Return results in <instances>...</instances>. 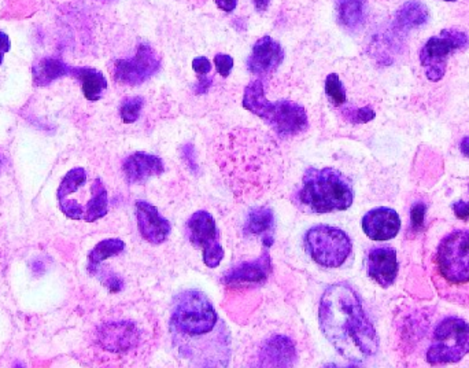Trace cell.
<instances>
[{
	"label": "cell",
	"instance_id": "obj_1",
	"mask_svg": "<svg viewBox=\"0 0 469 368\" xmlns=\"http://www.w3.org/2000/svg\"><path fill=\"white\" fill-rule=\"evenodd\" d=\"M172 346L177 357L194 367H227L231 334L214 305L198 290L180 293L169 319Z\"/></svg>",
	"mask_w": 469,
	"mask_h": 368
},
{
	"label": "cell",
	"instance_id": "obj_2",
	"mask_svg": "<svg viewBox=\"0 0 469 368\" xmlns=\"http://www.w3.org/2000/svg\"><path fill=\"white\" fill-rule=\"evenodd\" d=\"M318 323L336 352L350 363H364L377 353V333L349 285L335 283L326 289L318 305Z\"/></svg>",
	"mask_w": 469,
	"mask_h": 368
},
{
	"label": "cell",
	"instance_id": "obj_3",
	"mask_svg": "<svg viewBox=\"0 0 469 368\" xmlns=\"http://www.w3.org/2000/svg\"><path fill=\"white\" fill-rule=\"evenodd\" d=\"M354 200L350 182L332 168H310L302 177L300 201L312 213L346 210Z\"/></svg>",
	"mask_w": 469,
	"mask_h": 368
},
{
	"label": "cell",
	"instance_id": "obj_4",
	"mask_svg": "<svg viewBox=\"0 0 469 368\" xmlns=\"http://www.w3.org/2000/svg\"><path fill=\"white\" fill-rule=\"evenodd\" d=\"M243 107L264 120L281 137L297 136L307 130L306 110L293 101L270 102L264 93L261 80L251 81L243 95Z\"/></svg>",
	"mask_w": 469,
	"mask_h": 368
},
{
	"label": "cell",
	"instance_id": "obj_5",
	"mask_svg": "<svg viewBox=\"0 0 469 368\" xmlns=\"http://www.w3.org/2000/svg\"><path fill=\"white\" fill-rule=\"evenodd\" d=\"M469 353V325L456 316L443 319L433 335L426 360L428 364L458 363Z\"/></svg>",
	"mask_w": 469,
	"mask_h": 368
},
{
	"label": "cell",
	"instance_id": "obj_6",
	"mask_svg": "<svg viewBox=\"0 0 469 368\" xmlns=\"http://www.w3.org/2000/svg\"><path fill=\"white\" fill-rule=\"evenodd\" d=\"M307 254L318 266L339 268L349 259L353 243L343 230L330 226H314L304 234Z\"/></svg>",
	"mask_w": 469,
	"mask_h": 368
},
{
	"label": "cell",
	"instance_id": "obj_7",
	"mask_svg": "<svg viewBox=\"0 0 469 368\" xmlns=\"http://www.w3.org/2000/svg\"><path fill=\"white\" fill-rule=\"evenodd\" d=\"M469 44V36L457 29H444L440 37L433 36L421 48L420 62L430 81L443 79L447 67V58L457 50H464Z\"/></svg>",
	"mask_w": 469,
	"mask_h": 368
},
{
	"label": "cell",
	"instance_id": "obj_8",
	"mask_svg": "<svg viewBox=\"0 0 469 368\" xmlns=\"http://www.w3.org/2000/svg\"><path fill=\"white\" fill-rule=\"evenodd\" d=\"M187 231L191 243L202 249L204 266L218 267L224 259V249L220 243L214 217L206 210L195 212L187 222Z\"/></svg>",
	"mask_w": 469,
	"mask_h": 368
},
{
	"label": "cell",
	"instance_id": "obj_9",
	"mask_svg": "<svg viewBox=\"0 0 469 368\" xmlns=\"http://www.w3.org/2000/svg\"><path fill=\"white\" fill-rule=\"evenodd\" d=\"M161 61L154 48L141 43L132 58L118 60L114 67V77L117 81L128 86H139L158 73Z\"/></svg>",
	"mask_w": 469,
	"mask_h": 368
},
{
	"label": "cell",
	"instance_id": "obj_10",
	"mask_svg": "<svg viewBox=\"0 0 469 368\" xmlns=\"http://www.w3.org/2000/svg\"><path fill=\"white\" fill-rule=\"evenodd\" d=\"M140 332L134 322H107L97 332V342L111 353H125L139 343Z\"/></svg>",
	"mask_w": 469,
	"mask_h": 368
},
{
	"label": "cell",
	"instance_id": "obj_11",
	"mask_svg": "<svg viewBox=\"0 0 469 368\" xmlns=\"http://www.w3.org/2000/svg\"><path fill=\"white\" fill-rule=\"evenodd\" d=\"M134 207L137 229L143 239L153 245L164 243L172 231L168 220L150 202L139 200L136 201Z\"/></svg>",
	"mask_w": 469,
	"mask_h": 368
},
{
	"label": "cell",
	"instance_id": "obj_12",
	"mask_svg": "<svg viewBox=\"0 0 469 368\" xmlns=\"http://www.w3.org/2000/svg\"><path fill=\"white\" fill-rule=\"evenodd\" d=\"M297 362V349L291 338L274 334L267 339L258 353L260 367H288Z\"/></svg>",
	"mask_w": 469,
	"mask_h": 368
},
{
	"label": "cell",
	"instance_id": "obj_13",
	"mask_svg": "<svg viewBox=\"0 0 469 368\" xmlns=\"http://www.w3.org/2000/svg\"><path fill=\"white\" fill-rule=\"evenodd\" d=\"M363 230L372 240H388L401 230V219L394 209L376 207L363 217Z\"/></svg>",
	"mask_w": 469,
	"mask_h": 368
},
{
	"label": "cell",
	"instance_id": "obj_14",
	"mask_svg": "<svg viewBox=\"0 0 469 368\" xmlns=\"http://www.w3.org/2000/svg\"><path fill=\"white\" fill-rule=\"evenodd\" d=\"M284 51L281 46L270 36L261 37L253 47L247 60V69L258 76H267L281 65Z\"/></svg>",
	"mask_w": 469,
	"mask_h": 368
},
{
	"label": "cell",
	"instance_id": "obj_15",
	"mask_svg": "<svg viewBox=\"0 0 469 368\" xmlns=\"http://www.w3.org/2000/svg\"><path fill=\"white\" fill-rule=\"evenodd\" d=\"M272 271L269 247L265 246L262 254L247 263H241L236 267H232L223 276V282L228 286H243V285H253V283H262L268 279L269 273Z\"/></svg>",
	"mask_w": 469,
	"mask_h": 368
},
{
	"label": "cell",
	"instance_id": "obj_16",
	"mask_svg": "<svg viewBox=\"0 0 469 368\" xmlns=\"http://www.w3.org/2000/svg\"><path fill=\"white\" fill-rule=\"evenodd\" d=\"M368 273L382 287H390L398 275L396 249L391 246L373 247L368 254Z\"/></svg>",
	"mask_w": 469,
	"mask_h": 368
},
{
	"label": "cell",
	"instance_id": "obj_17",
	"mask_svg": "<svg viewBox=\"0 0 469 368\" xmlns=\"http://www.w3.org/2000/svg\"><path fill=\"white\" fill-rule=\"evenodd\" d=\"M122 172L128 183L137 184L148 180L150 177L162 175L165 172V165L158 156L137 151L125 158Z\"/></svg>",
	"mask_w": 469,
	"mask_h": 368
},
{
	"label": "cell",
	"instance_id": "obj_18",
	"mask_svg": "<svg viewBox=\"0 0 469 368\" xmlns=\"http://www.w3.org/2000/svg\"><path fill=\"white\" fill-rule=\"evenodd\" d=\"M70 76L81 83L83 94L88 101H99L107 88V80L103 73L92 67H71Z\"/></svg>",
	"mask_w": 469,
	"mask_h": 368
},
{
	"label": "cell",
	"instance_id": "obj_19",
	"mask_svg": "<svg viewBox=\"0 0 469 368\" xmlns=\"http://www.w3.org/2000/svg\"><path fill=\"white\" fill-rule=\"evenodd\" d=\"M70 69L66 64L58 58H41L32 67L34 84L37 87L50 86L52 81H57L65 76H70Z\"/></svg>",
	"mask_w": 469,
	"mask_h": 368
},
{
	"label": "cell",
	"instance_id": "obj_20",
	"mask_svg": "<svg viewBox=\"0 0 469 368\" xmlns=\"http://www.w3.org/2000/svg\"><path fill=\"white\" fill-rule=\"evenodd\" d=\"M428 21V8L420 0H409L401 6L396 15V24L402 31L424 25Z\"/></svg>",
	"mask_w": 469,
	"mask_h": 368
},
{
	"label": "cell",
	"instance_id": "obj_21",
	"mask_svg": "<svg viewBox=\"0 0 469 368\" xmlns=\"http://www.w3.org/2000/svg\"><path fill=\"white\" fill-rule=\"evenodd\" d=\"M273 229H274V214L272 209H269L267 206H261L254 207L248 212L244 224L246 234L262 236V239L273 238L272 236Z\"/></svg>",
	"mask_w": 469,
	"mask_h": 368
},
{
	"label": "cell",
	"instance_id": "obj_22",
	"mask_svg": "<svg viewBox=\"0 0 469 368\" xmlns=\"http://www.w3.org/2000/svg\"><path fill=\"white\" fill-rule=\"evenodd\" d=\"M337 18L347 29H357L365 21V0H335Z\"/></svg>",
	"mask_w": 469,
	"mask_h": 368
},
{
	"label": "cell",
	"instance_id": "obj_23",
	"mask_svg": "<svg viewBox=\"0 0 469 368\" xmlns=\"http://www.w3.org/2000/svg\"><path fill=\"white\" fill-rule=\"evenodd\" d=\"M124 249H125V243L124 240L118 238H110V239L102 240L88 254V261H90L88 271L92 273L97 268H99L104 260L121 254Z\"/></svg>",
	"mask_w": 469,
	"mask_h": 368
},
{
	"label": "cell",
	"instance_id": "obj_24",
	"mask_svg": "<svg viewBox=\"0 0 469 368\" xmlns=\"http://www.w3.org/2000/svg\"><path fill=\"white\" fill-rule=\"evenodd\" d=\"M87 182H88L87 170L84 168H73L71 170L67 172L59 184V189L57 193L58 200H62L67 196L73 194L80 186H83Z\"/></svg>",
	"mask_w": 469,
	"mask_h": 368
},
{
	"label": "cell",
	"instance_id": "obj_25",
	"mask_svg": "<svg viewBox=\"0 0 469 368\" xmlns=\"http://www.w3.org/2000/svg\"><path fill=\"white\" fill-rule=\"evenodd\" d=\"M143 104H144V100L141 97L127 98L125 101L122 102V104L120 107V114H121L122 121L125 124L136 123V120L140 117Z\"/></svg>",
	"mask_w": 469,
	"mask_h": 368
},
{
	"label": "cell",
	"instance_id": "obj_26",
	"mask_svg": "<svg viewBox=\"0 0 469 368\" xmlns=\"http://www.w3.org/2000/svg\"><path fill=\"white\" fill-rule=\"evenodd\" d=\"M326 94L335 106H342L346 103L344 87L336 73H331L326 79Z\"/></svg>",
	"mask_w": 469,
	"mask_h": 368
},
{
	"label": "cell",
	"instance_id": "obj_27",
	"mask_svg": "<svg viewBox=\"0 0 469 368\" xmlns=\"http://www.w3.org/2000/svg\"><path fill=\"white\" fill-rule=\"evenodd\" d=\"M424 216H426V205L419 202L412 207L410 213V229L412 231H419L424 224Z\"/></svg>",
	"mask_w": 469,
	"mask_h": 368
},
{
	"label": "cell",
	"instance_id": "obj_28",
	"mask_svg": "<svg viewBox=\"0 0 469 368\" xmlns=\"http://www.w3.org/2000/svg\"><path fill=\"white\" fill-rule=\"evenodd\" d=\"M214 65L223 77H228L234 67V58L228 54H217L214 57Z\"/></svg>",
	"mask_w": 469,
	"mask_h": 368
},
{
	"label": "cell",
	"instance_id": "obj_29",
	"mask_svg": "<svg viewBox=\"0 0 469 368\" xmlns=\"http://www.w3.org/2000/svg\"><path fill=\"white\" fill-rule=\"evenodd\" d=\"M347 117L353 124H365L374 118V111L370 107H363L349 111Z\"/></svg>",
	"mask_w": 469,
	"mask_h": 368
},
{
	"label": "cell",
	"instance_id": "obj_30",
	"mask_svg": "<svg viewBox=\"0 0 469 368\" xmlns=\"http://www.w3.org/2000/svg\"><path fill=\"white\" fill-rule=\"evenodd\" d=\"M102 282L103 285L113 293H117V292H121L122 287H124V282L120 276H117L115 273L113 272H107V273H103V276H101Z\"/></svg>",
	"mask_w": 469,
	"mask_h": 368
},
{
	"label": "cell",
	"instance_id": "obj_31",
	"mask_svg": "<svg viewBox=\"0 0 469 368\" xmlns=\"http://www.w3.org/2000/svg\"><path fill=\"white\" fill-rule=\"evenodd\" d=\"M453 212L456 213V216L463 220V222H468L469 220V202L467 201H457L453 203Z\"/></svg>",
	"mask_w": 469,
	"mask_h": 368
},
{
	"label": "cell",
	"instance_id": "obj_32",
	"mask_svg": "<svg viewBox=\"0 0 469 368\" xmlns=\"http://www.w3.org/2000/svg\"><path fill=\"white\" fill-rule=\"evenodd\" d=\"M192 69L198 73V74H207L210 70H211V64L210 61L206 58V57H197L194 61H192Z\"/></svg>",
	"mask_w": 469,
	"mask_h": 368
},
{
	"label": "cell",
	"instance_id": "obj_33",
	"mask_svg": "<svg viewBox=\"0 0 469 368\" xmlns=\"http://www.w3.org/2000/svg\"><path fill=\"white\" fill-rule=\"evenodd\" d=\"M211 84H213V79H209V77H203L202 76L201 80L197 83V86H195V91H197V94H204V93H207L209 91V88L211 87Z\"/></svg>",
	"mask_w": 469,
	"mask_h": 368
},
{
	"label": "cell",
	"instance_id": "obj_34",
	"mask_svg": "<svg viewBox=\"0 0 469 368\" xmlns=\"http://www.w3.org/2000/svg\"><path fill=\"white\" fill-rule=\"evenodd\" d=\"M236 1H237V0H216V4H217L218 8H221L223 11L231 13V11H234V7H236Z\"/></svg>",
	"mask_w": 469,
	"mask_h": 368
},
{
	"label": "cell",
	"instance_id": "obj_35",
	"mask_svg": "<svg viewBox=\"0 0 469 368\" xmlns=\"http://www.w3.org/2000/svg\"><path fill=\"white\" fill-rule=\"evenodd\" d=\"M10 51V39L8 36L0 32V53H8Z\"/></svg>",
	"mask_w": 469,
	"mask_h": 368
},
{
	"label": "cell",
	"instance_id": "obj_36",
	"mask_svg": "<svg viewBox=\"0 0 469 368\" xmlns=\"http://www.w3.org/2000/svg\"><path fill=\"white\" fill-rule=\"evenodd\" d=\"M253 1H254V6L258 11L268 10L269 3H270V0H253Z\"/></svg>",
	"mask_w": 469,
	"mask_h": 368
},
{
	"label": "cell",
	"instance_id": "obj_37",
	"mask_svg": "<svg viewBox=\"0 0 469 368\" xmlns=\"http://www.w3.org/2000/svg\"><path fill=\"white\" fill-rule=\"evenodd\" d=\"M461 151L465 157H469V136H465L463 140H461Z\"/></svg>",
	"mask_w": 469,
	"mask_h": 368
},
{
	"label": "cell",
	"instance_id": "obj_38",
	"mask_svg": "<svg viewBox=\"0 0 469 368\" xmlns=\"http://www.w3.org/2000/svg\"><path fill=\"white\" fill-rule=\"evenodd\" d=\"M1 62H3V53H0V65H1Z\"/></svg>",
	"mask_w": 469,
	"mask_h": 368
},
{
	"label": "cell",
	"instance_id": "obj_39",
	"mask_svg": "<svg viewBox=\"0 0 469 368\" xmlns=\"http://www.w3.org/2000/svg\"><path fill=\"white\" fill-rule=\"evenodd\" d=\"M444 1H457V0H444Z\"/></svg>",
	"mask_w": 469,
	"mask_h": 368
}]
</instances>
